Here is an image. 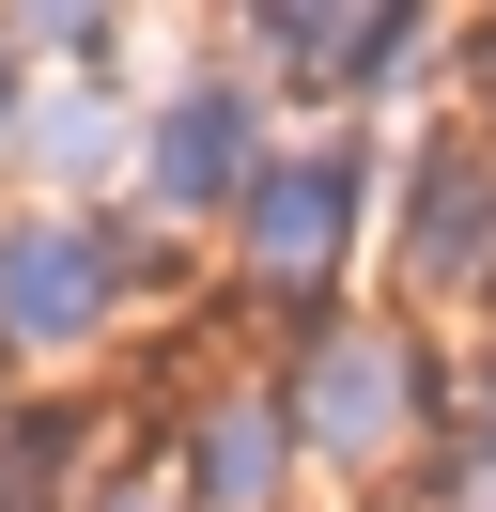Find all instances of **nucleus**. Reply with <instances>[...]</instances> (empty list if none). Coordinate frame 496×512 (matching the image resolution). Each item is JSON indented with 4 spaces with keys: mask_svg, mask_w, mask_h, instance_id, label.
<instances>
[{
    "mask_svg": "<svg viewBox=\"0 0 496 512\" xmlns=\"http://www.w3.org/2000/svg\"><path fill=\"white\" fill-rule=\"evenodd\" d=\"M124 295V249L93 218H0V357H78Z\"/></svg>",
    "mask_w": 496,
    "mask_h": 512,
    "instance_id": "f257e3e1",
    "label": "nucleus"
},
{
    "mask_svg": "<svg viewBox=\"0 0 496 512\" xmlns=\"http://www.w3.org/2000/svg\"><path fill=\"white\" fill-rule=\"evenodd\" d=\"M310 435V466H388L403 419H419V357L388 342V326H341V342H310V373L279 388Z\"/></svg>",
    "mask_w": 496,
    "mask_h": 512,
    "instance_id": "f03ea898",
    "label": "nucleus"
},
{
    "mask_svg": "<svg viewBox=\"0 0 496 512\" xmlns=\"http://www.w3.org/2000/svg\"><path fill=\"white\" fill-rule=\"evenodd\" d=\"M233 233H248V280L264 295H310L341 264V233H357V156H264V187L233 202Z\"/></svg>",
    "mask_w": 496,
    "mask_h": 512,
    "instance_id": "7ed1b4c3",
    "label": "nucleus"
},
{
    "mask_svg": "<svg viewBox=\"0 0 496 512\" xmlns=\"http://www.w3.org/2000/svg\"><path fill=\"white\" fill-rule=\"evenodd\" d=\"M264 187V125H248L233 78H202V94H171V125H155V202L171 218H217V202Z\"/></svg>",
    "mask_w": 496,
    "mask_h": 512,
    "instance_id": "20e7f679",
    "label": "nucleus"
},
{
    "mask_svg": "<svg viewBox=\"0 0 496 512\" xmlns=\"http://www.w3.org/2000/svg\"><path fill=\"white\" fill-rule=\"evenodd\" d=\"M295 404L279 388H248V404H202L186 419V512H279V481H295Z\"/></svg>",
    "mask_w": 496,
    "mask_h": 512,
    "instance_id": "39448f33",
    "label": "nucleus"
},
{
    "mask_svg": "<svg viewBox=\"0 0 496 512\" xmlns=\"http://www.w3.org/2000/svg\"><path fill=\"white\" fill-rule=\"evenodd\" d=\"M481 218H496V187H481L465 156H434V171H419V280H465V264L496 249Z\"/></svg>",
    "mask_w": 496,
    "mask_h": 512,
    "instance_id": "423d86ee",
    "label": "nucleus"
},
{
    "mask_svg": "<svg viewBox=\"0 0 496 512\" xmlns=\"http://www.w3.org/2000/svg\"><path fill=\"white\" fill-rule=\"evenodd\" d=\"M47 466H78V419H62V404H31L16 435H0V512H47V497H62Z\"/></svg>",
    "mask_w": 496,
    "mask_h": 512,
    "instance_id": "0eeeda50",
    "label": "nucleus"
},
{
    "mask_svg": "<svg viewBox=\"0 0 496 512\" xmlns=\"http://www.w3.org/2000/svg\"><path fill=\"white\" fill-rule=\"evenodd\" d=\"M93 512H186V497H155V481H109V497H93Z\"/></svg>",
    "mask_w": 496,
    "mask_h": 512,
    "instance_id": "6e6552de",
    "label": "nucleus"
},
{
    "mask_svg": "<svg viewBox=\"0 0 496 512\" xmlns=\"http://www.w3.org/2000/svg\"><path fill=\"white\" fill-rule=\"evenodd\" d=\"M481 481H496V388H481Z\"/></svg>",
    "mask_w": 496,
    "mask_h": 512,
    "instance_id": "1a4fd4ad",
    "label": "nucleus"
}]
</instances>
